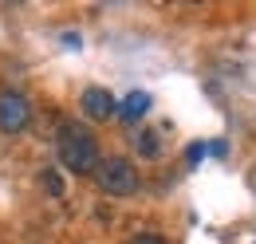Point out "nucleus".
Wrapping results in <instances>:
<instances>
[{"instance_id":"obj_1","label":"nucleus","mask_w":256,"mask_h":244,"mask_svg":"<svg viewBox=\"0 0 256 244\" xmlns=\"http://www.w3.org/2000/svg\"><path fill=\"white\" fill-rule=\"evenodd\" d=\"M56 154H60V166L71 170V174H95L98 170V142L95 134L87 130V126H79V122H67L64 130H60V138H56Z\"/></svg>"},{"instance_id":"obj_2","label":"nucleus","mask_w":256,"mask_h":244,"mask_svg":"<svg viewBox=\"0 0 256 244\" xmlns=\"http://www.w3.org/2000/svg\"><path fill=\"white\" fill-rule=\"evenodd\" d=\"M95 185L106 193V197H130V193H138V170L130 166L126 158H102L95 170Z\"/></svg>"},{"instance_id":"obj_3","label":"nucleus","mask_w":256,"mask_h":244,"mask_svg":"<svg viewBox=\"0 0 256 244\" xmlns=\"http://www.w3.org/2000/svg\"><path fill=\"white\" fill-rule=\"evenodd\" d=\"M32 122V106L20 91H0V130L4 134H24Z\"/></svg>"},{"instance_id":"obj_4","label":"nucleus","mask_w":256,"mask_h":244,"mask_svg":"<svg viewBox=\"0 0 256 244\" xmlns=\"http://www.w3.org/2000/svg\"><path fill=\"white\" fill-rule=\"evenodd\" d=\"M114 110H118V102H114L110 91H102V87H87V91H83V114H87V118L102 122V118H110Z\"/></svg>"},{"instance_id":"obj_5","label":"nucleus","mask_w":256,"mask_h":244,"mask_svg":"<svg viewBox=\"0 0 256 244\" xmlns=\"http://www.w3.org/2000/svg\"><path fill=\"white\" fill-rule=\"evenodd\" d=\"M118 110H122V118H126V122H138L146 110H150V94H146V91H130L126 98H122Z\"/></svg>"},{"instance_id":"obj_6","label":"nucleus","mask_w":256,"mask_h":244,"mask_svg":"<svg viewBox=\"0 0 256 244\" xmlns=\"http://www.w3.org/2000/svg\"><path fill=\"white\" fill-rule=\"evenodd\" d=\"M40 185H44L52 197H60V193H64V182H60V174H56V170H44V174H40Z\"/></svg>"},{"instance_id":"obj_7","label":"nucleus","mask_w":256,"mask_h":244,"mask_svg":"<svg viewBox=\"0 0 256 244\" xmlns=\"http://www.w3.org/2000/svg\"><path fill=\"white\" fill-rule=\"evenodd\" d=\"M138 150L146 154V158H158V142H154V134H138Z\"/></svg>"},{"instance_id":"obj_8","label":"nucleus","mask_w":256,"mask_h":244,"mask_svg":"<svg viewBox=\"0 0 256 244\" xmlns=\"http://www.w3.org/2000/svg\"><path fill=\"white\" fill-rule=\"evenodd\" d=\"M130 244H166V240H162L158 232H142V236H134Z\"/></svg>"},{"instance_id":"obj_9","label":"nucleus","mask_w":256,"mask_h":244,"mask_svg":"<svg viewBox=\"0 0 256 244\" xmlns=\"http://www.w3.org/2000/svg\"><path fill=\"white\" fill-rule=\"evenodd\" d=\"M248 185H252V193H256V166H252V174H248Z\"/></svg>"}]
</instances>
